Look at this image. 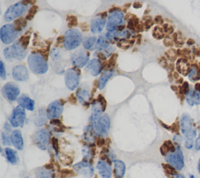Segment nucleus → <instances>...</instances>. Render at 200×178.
<instances>
[{"instance_id":"obj_1","label":"nucleus","mask_w":200,"mask_h":178,"mask_svg":"<svg viewBox=\"0 0 200 178\" xmlns=\"http://www.w3.org/2000/svg\"><path fill=\"white\" fill-rule=\"evenodd\" d=\"M29 5H32L28 0H22L10 5L5 11L4 20L6 22H10L19 18L28 10Z\"/></svg>"},{"instance_id":"obj_2","label":"nucleus","mask_w":200,"mask_h":178,"mask_svg":"<svg viewBox=\"0 0 200 178\" xmlns=\"http://www.w3.org/2000/svg\"><path fill=\"white\" fill-rule=\"evenodd\" d=\"M29 68L34 74H44L48 71L49 65L46 59L41 54L38 53H31L29 55L27 59Z\"/></svg>"},{"instance_id":"obj_3","label":"nucleus","mask_w":200,"mask_h":178,"mask_svg":"<svg viewBox=\"0 0 200 178\" xmlns=\"http://www.w3.org/2000/svg\"><path fill=\"white\" fill-rule=\"evenodd\" d=\"M81 41H82V34L78 29H68L63 37L64 48L69 51L77 49L81 44Z\"/></svg>"},{"instance_id":"obj_4","label":"nucleus","mask_w":200,"mask_h":178,"mask_svg":"<svg viewBox=\"0 0 200 178\" xmlns=\"http://www.w3.org/2000/svg\"><path fill=\"white\" fill-rule=\"evenodd\" d=\"M3 53L4 56L8 61H12L13 59L21 60L27 56V51L25 49V47L20 43V41L13 44L10 46L7 47V48H5L4 49Z\"/></svg>"},{"instance_id":"obj_5","label":"nucleus","mask_w":200,"mask_h":178,"mask_svg":"<svg viewBox=\"0 0 200 178\" xmlns=\"http://www.w3.org/2000/svg\"><path fill=\"white\" fill-rule=\"evenodd\" d=\"M20 31L16 28L13 23L5 24L0 29V38L2 43L5 45H9L14 42L15 40L18 37Z\"/></svg>"},{"instance_id":"obj_6","label":"nucleus","mask_w":200,"mask_h":178,"mask_svg":"<svg viewBox=\"0 0 200 178\" xmlns=\"http://www.w3.org/2000/svg\"><path fill=\"white\" fill-rule=\"evenodd\" d=\"M96 135L100 137H106L110 127V120L107 114L101 116L96 122L91 124Z\"/></svg>"},{"instance_id":"obj_7","label":"nucleus","mask_w":200,"mask_h":178,"mask_svg":"<svg viewBox=\"0 0 200 178\" xmlns=\"http://www.w3.org/2000/svg\"><path fill=\"white\" fill-rule=\"evenodd\" d=\"M166 160L170 165H171L177 170H181L184 168V161L183 152L181 149L180 146L177 145L174 152H170L168 153L166 155Z\"/></svg>"},{"instance_id":"obj_8","label":"nucleus","mask_w":200,"mask_h":178,"mask_svg":"<svg viewBox=\"0 0 200 178\" xmlns=\"http://www.w3.org/2000/svg\"><path fill=\"white\" fill-rule=\"evenodd\" d=\"M181 130L186 139L195 138L197 132L191 117L187 114H183L181 119Z\"/></svg>"},{"instance_id":"obj_9","label":"nucleus","mask_w":200,"mask_h":178,"mask_svg":"<svg viewBox=\"0 0 200 178\" xmlns=\"http://www.w3.org/2000/svg\"><path fill=\"white\" fill-rule=\"evenodd\" d=\"M124 18H125V15L121 11L115 10L111 12L109 15L108 20H107V32L116 31L119 28L120 26H121V24L124 22Z\"/></svg>"},{"instance_id":"obj_10","label":"nucleus","mask_w":200,"mask_h":178,"mask_svg":"<svg viewBox=\"0 0 200 178\" xmlns=\"http://www.w3.org/2000/svg\"><path fill=\"white\" fill-rule=\"evenodd\" d=\"M32 138L34 144L40 149L45 150L49 147L50 135L46 129H41L35 132Z\"/></svg>"},{"instance_id":"obj_11","label":"nucleus","mask_w":200,"mask_h":178,"mask_svg":"<svg viewBox=\"0 0 200 178\" xmlns=\"http://www.w3.org/2000/svg\"><path fill=\"white\" fill-rule=\"evenodd\" d=\"M80 82V71L76 68H70L65 73L66 86L69 90L73 91L78 88Z\"/></svg>"},{"instance_id":"obj_12","label":"nucleus","mask_w":200,"mask_h":178,"mask_svg":"<svg viewBox=\"0 0 200 178\" xmlns=\"http://www.w3.org/2000/svg\"><path fill=\"white\" fill-rule=\"evenodd\" d=\"M26 119V113L24 109L22 108L21 106H16L13 110L12 115L9 118L10 124L14 127H22L24 124Z\"/></svg>"},{"instance_id":"obj_13","label":"nucleus","mask_w":200,"mask_h":178,"mask_svg":"<svg viewBox=\"0 0 200 178\" xmlns=\"http://www.w3.org/2000/svg\"><path fill=\"white\" fill-rule=\"evenodd\" d=\"M89 54L85 50L76 51L71 55V63L77 68H82L89 63Z\"/></svg>"},{"instance_id":"obj_14","label":"nucleus","mask_w":200,"mask_h":178,"mask_svg":"<svg viewBox=\"0 0 200 178\" xmlns=\"http://www.w3.org/2000/svg\"><path fill=\"white\" fill-rule=\"evenodd\" d=\"M2 96L9 101L13 102L17 99L20 94V88L13 82H8L2 88Z\"/></svg>"},{"instance_id":"obj_15","label":"nucleus","mask_w":200,"mask_h":178,"mask_svg":"<svg viewBox=\"0 0 200 178\" xmlns=\"http://www.w3.org/2000/svg\"><path fill=\"white\" fill-rule=\"evenodd\" d=\"M63 111V104L60 100H56L49 105L47 109L48 118L51 120L59 119Z\"/></svg>"},{"instance_id":"obj_16","label":"nucleus","mask_w":200,"mask_h":178,"mask_svg":"<svg viewBox=\"0 0 200 178\" xmlns=\"http://www.w3.org/2000/svg\"><path fill=\"white\" fill-rule=\"evenodd\" d=\"M74 170L80 175L85 177H92L94 174V169L92 166L87 161L78 162L74 166Z\"/></svg>"},{"instance_id":"obj_17","label":"nucleus","mask_w":200,"mask_h":178,"mask_svg":"<svg viewBox=\"0 0 200 178\" xmlns=\"http://www.w3.org/2000/svg\"><path fill=\"white\" fill-rule=\"evenodd\" d=\"M12 75L17 81H26L28 80L29 74L27 69L23 65H16L13 68Z\"/></svg>"},{"instance_id":"obj_18","label":"nucleus","mask_w":200,"mask_h":178,"mask_svg":"<svg viewBox=\"0 0 200 178\" xmlns=\"http://www.w3.org/2000/svg\"><path fill=\"white\" fill-rule=\"evenodd\" d=\"M107 23V19L105 16L96 17L91 22V31L93 34H99L102 32Z\"/></svg>"},{"instance_id":"obj_19","label":"nucleus","mask_w":200,"mask_h":178,"mask_svg":"<svg viewBox=\"0 0 200 178\" xmlns=\"http://www.w3.org/2000/svg\"><path fill=\"white\" fill-rule=\"evenodd\" d=\"M103 70V65L100 60L98 59H92L86 67V70L90 73L92 76H98L100 74Z\"/></svg>"},{"instance_id":"obj_20","label":"nucleus","mask_w":200,"mask_h":178,"mask_svg":"<svg viewBox=\"0 0 200 178\" xmlns=\"http://www.w3.org/2000/svg\"><path fill=\"white\" fill-rule=\"evenodd\" d=\"M97 169L103 178H110L112 176V169L107 161L99 160L97 163Z\"/></svg>"},{"instance_id":"obj_21","label":"nucleus","mask_w":200,"mask_h":178,"mask_svg":"<svg viewBox=\"0 0 200 178\" xmlns=\"http://www.w3.org/2000/svg\"><path fill=\"white\" fill-rule=\"evenodd\" d=\"M11 143L16 148V149L22 150L23 148V141L22 138V134L20 131L15 130L13 131L10 135Z\"/></svg>"},{"instance_id":"obj_22","label":"nucleus","mask_w":200,"mask_h":178,"mask_svg":"<svg viewBox=\"0 0 200 178\" xmlns=\"http://www.w3.org/2000/svg\"><path fill=\"white\" fill-rule=\"evenodd\" d=\"M17 103L22 108L29 111H33L34 110V102L33 99L29 98L27 95H22L17 99Z\"/></svg>"},{"instance_id":"obj_23","label":"nucleus","mask_w":200,"mask_h":178,"mask_svg":"<svg viewBox=\"0 0 200 178\" xmlns=\"http://www.w3.org/2000/svg\"><path fill=\"white\" fill-rule=\"evenodd\" d=\"M76 96L81 104H85L89 101L90 98V91H89V86H85L79 88L76 92Z\"/></svg>"},{"instance_id":"obj_24","label":"nucleus","mask_w":200,"mask_h":178,"mask_svg":"<svg viewBox=\"0 0 200 178\" xmlns=\"http://www.w3.org/2000/svg\"><path fill=\"white\" fill-rule=\"evenodd\" d=\"M103 106L100 104V103H99L97 101L96 103H93L92 108V116H91L90 117L91 124L96 122L97 120H99V117H101V114L102 113H103Z\"/></svg>"},{"instance_id":"obj_25","label":"nucleus","mask_w":200,"mask_h":178,"mask_svg":"<svg viewBox=\"0 0 200 178\" xmlns=\"http://www.w3.org/2000/svg\"><path fill=\"white\" fill-rule=\"evenodd\" d=\"M113 74H114V71L112 70H106L105 72H103V74H102V75L100 76V78H99V81H98V88H99L100 90H103V88H105L107 81H108L109 79L113 76Z\"/></svg>"},{"instance_id":"obj_26","label":"nucleus","mask_w":200,"mask_h":178,"mask_svg":"<svg viewBox=\"0 0 200 178\" xmlns=\"http://www.w3.org/2000/svg\"><path fill=\"white\" fill-rule=\"evenodd\" d=\"M191 67H189V64L188 63L187 59H180L177 60V70L179 73L182 74L183 75H187L189 73V70Z\"/></svg>"},{"instance_id":"obj_27","label":"nucleus","mask_w":200,"mask_h":178,"mask_svg":"<svg viewBox=\"0 0 200 178\" xmlns=\"http://www.w3.org/2000/svg\"><path fill=\"white\" fill-rule=\"evenodd\" d=\"M47 119H48L47 112H45V109H40L38 113V115L34 118V124L37 127L42 126L46 123Z\"/></svg>"},{"instance_id":"obj_28","label":"nucleus","mask_w":200,"mask_h":178,"mask_svg":"<svg viewBox=\"0 0 200 178\" xmlns=\"http://www.w3.org/2000/svg\"><path fill=\"white\" fill-rule=\"evenodd\" d=\"M114 166H115V174L117 178H121L124 176L126 170V166L124 162L121 160H115L114 161Z\"/></svg>"},{"instance_id":"obj_29","label":"nucleus","mask_w":200,"mask_h":178,"mask_svg":"<svg viewBox=\"0 0 200 178\" xmlns=\"http://www.w3.org/2000/svg\"><path fill=\"white\" fill-rule=\"evenodd\" d=\"M110 41L107 38V35H100L96 42V48L99 50H104L110 47Z\"/></svg>"},{"instance_id":"obj_30","label":"nucleus","mask_w":200,"mask_h":178,"mask_svg":"<svg viewBox=\"0 0 200 178\" xmlns=\"http://www.w3.org/2000/svg\"><path fill=\"white\" fill-rule=\"evenodd\" d=\"M5 153L6 159L11 164H16L19 162V157L14 150L9 148H5Z\"/></svg>"},{"instance_id":"obj_31","label":"nucleus","mask_w":200,"mask_h":178,"mask_svg":"<svg viewBox=\"0 0 200 178\" xmlns=\"http://www.w3.org/2000/svg\"><path fill=\"white\" fill-rule=\"evenodd\" d=\"M176 147L177 146H175L170 141H166L160 148L161 154L167 155L170 152H174L176 150Z\"/></svg>"},{"instance_id":"obj_32","label":"nucleus","mask_w":200,"mask_h":178,"mask_svg":"<svg viewBox=\"0 0 200 178\" xmlns=\"http://www.w3.org/2000/svg\"><path fill=\"white\" fill-rule=\"evenodd\" d=\"M188 78L191 81H196L200 79V70L198 66L192 65L188 73Z\"/></svg>"},{"instance_id":"obj_33","label":"nucleus","mask_w":200,"mask_h":178,"mask_svg":"<svg viewBox=\"0 0 200 178\" xmlns=\"http://www.w3.org/2000/svg\"><path fill=\"white\" fill-rule=\"evenodd\" d=\"M36 178H52V171L46 167L38 168L35 173Z\"/></svg>"},{"instance_id":"obj_34","label":"nucleus","mask_w":200,"mask_h":178,"mask_svg":"<svg viewBox=\"0 0 200 178\" xmlns=\"http://www.w3.org/2000/svg\"><path fill=\"white\" fill-rule=\"evenodd\" d=\"M97 38L96 36H89L86 37L82 41L83 47L85 49H91L94 45H96L97 42Z\"/></svg>"},{"instance_id":"obj_35","label":"nucleus","mask_w":200,"mask_h":178,"mask_svg":"<svg viewBox=\"0 0 200 178\" xmlns=\"http://www.w3.org/2000/svg\"><path fill=\"white\" fill-rule=\"evenodd\" d=\"M50 127L52 130H54L56 132H63V126L60 123V120H58L57 119L52 120L50 122Z\"/></svg>"},{"instance_id":"obj_36","label":"nucleus","mask_w":200,"mask_h":178,"mask_svg":"<svg viewBox=\"0 0 200 178\" xmlns=\"http://www.w3.org/2000/svg\"><path fill=\"white\" fill-rule=\"evenodd\" d=\"M163 167L164 170L166 171V173H169L170 175H176L177 174V169H175L174 167H173L171 165H170V164H163Z\"/></svg>"},{"instance_id":"obj_37","label":"nucleus","mask_w":200,"mask_h":178,"mask_svg":"<svg viewBox=\"0 0 200 178\" xmlns=\"http://www.w3.org/2000/svg\"><path fill=\"white\" fill-rule=\"evenodd\" d=\"M38 5H32V7L31 9H29V12L27 13V15L26 16V20H30L34 17V16L36 14V13L38 12Z\"/></svg>"},{"instance_id":"obj_38","label":"nucleus","mask_w":200,"mask_h":178,"mask_svg":"<svg viewBox=\"0 0 200 178\" xmlns=\"http://www.w3.org/2000/svg\"><path fill=\"white\" fill-rule=\"evenodd\" d=\"M163 30L162 28L156 27L154 28L153 34V36L155 37L156 38H157V39H161V38H163Z\"/></svg>"},{"instance_id":"obj_39","label":"nucleus","mask_w":200,"mask_h":178,"mask_svg":"<svg viewBox=\"0 0 200 178\" xmlns=\"http://www.w3.org/2000/svg\"><path fill=\"white\" fill-rule=\"evenodd\" d=\"M117 45H118V47H121V48H122V49H128L129 47L132 46V41H128L125 39H121V41L118 42Z\"/></svg>"},{"instance_id":"obj_40","label":"nucleus","mask_w":200,"mask_h":178,"mask_svg":"<svg viewBox=\"0 0 200 178\" xmlns=\"http://www.w3.org/2000/svg\"><path fill=\"white\" fill-rule=\"evenodd\" d=\"M166 55L169 59H170V60H175V59L177 57V52L175 51V49H170L166 52Z\"/></svg>"},{"instance_id":"obj_41","label":"nucleus","mask_w":200,"mask_h":178,"mask_svg":"<svg viewBox=\"0 0 200 178\" xmlns=\"http://www.w3.org/2000/svg\"><path fill=\"white\" fill-rule=\"evenodd\" d=\"M2 144L4 145H9L11 144L10 138L8 136L7 133H5V132H2Z\"/></svg>"},{"instance_id":"obj_42","label":"nucleus","mask_w":200,"mask_h":178,"mask_svg":"<svg viewBox=\"0 0 200 178\" xmlns=\"http://www.w3.org/2000/svg\"><path fill=\"white\" fill-rule=\"evenodd\" d=\"M0 77L2 80L6 78V71L5 69V65L2 61H0Z\"/></svg>"},{"instance_id":"obj_43","label":"nucleus","mask_w":200,"mask_h":178,"mask_svg":"<svg viewBox=\"0 0 200 178\" xmlns=\"http://www.w3.org/2000/svg\"><path fill=\"white\" fill-rule=\"evenodd\" d=\"M193 92H194V91L190 89L188 93L186 95V100H187L188 103L190 106H193V105H194V102H193Z\"/></svg>"},{"instance_id":"obj_44","label":"nucleus","mask_w":200,"mask_h":178,"mask_svg":"<svg viewBox=\"0 0 200 178\" xmlns=\"http://www.w3.org/2000/svg\"><path fill=\"white\" fill-rule=\"evenodd\" d=\"M193 102L194 104H200V92L195 90L193 92Z\"/></svg>"},{"instance_id":"obj_45","label":"nucleus","mask_w":200,"mask_h":178,"mask_svg":"<svg viewBox=\"0 0 200 178\" xmlns=\"http://www.w3.org/2000/svg\"><path fill=\"white\" fill-rule=\"evenodd\" d=\"M184 145L185 147L187 148L188 149H191L194 145H195V141H194V138H188L185 140V142H184Z\"/></svg>"},{"instance_id":"obj_46","label":"nucleus","mask_w":200,"mask_h":178,"mask_svg":"<svg viewBox=\"0 0 200 178\" xmlns=\"http://www.w3.org/2000/svg\"><path fill=\"white\" fill-rule=\"evenodd\" d=\"M117 55H113V56H112L111 58H110V61L108 62V69H112L113 67H114V65H115L116 63V59H117Z\"/></svg>"},{"instance_id":"obj_47","label":"nucleus","mask_w":200,"mask_h":178,"mask_svg":"<svg viewBox=\"0 0 200 178\" xmlns=\"http://www.w3.org/2000/svg\"><path fill=\"white\" fill-rule=\"evenodd\" d=\"M74 173L73 171L68 170V169H64L62 171V178H67L70 177V176H74Z\"/></svg>"},{"instance_id":"obj_48","label":"nucleus","mask_w":200,"mask_h":178,"mask_svg":"<svg viewBox=\"0 0 200 178\" xmlns=\"http://www.w3.org/2000/svg\"><path fill=\"white\" fill-rule=\"evenodd\" d=\"M98 102L100 103V104L103 106V111H105V110L107 108V101L105 100V99L102 96H99V97H98Z\"/></svg>"},{"instance_id":"obj_49","label":"nucleus","mask_w":200,"mask_h":178,"mask_svg":"<svg viewBox=\"0 0 200 178\" xmlns=\"http://www.w3.org/2000/svg\"><path fill=\"white\" fill-rule=\"evenodd\" d=\"M51 56L53 59H57L58 58L60 57V52L58 49H53L51 51Z\"/></svg>"},{"instance_id":"obj_50","label":"nucleus","mask_w":200,"mask_h":178,"mask_svg":"<svg viewBox=\"0 0 200 178\" xmlns=\"http://www.w3.org/2000/svg\"><path fill=\"white\" fill-rule=\"evenodd\" d=\"M164 45L167 47H171L174 45V41L170 39L169 36H167V38L164 40Z\"/></svg>"},{"instance_id":"obj_51","label":"nucleus","mask_w":200,"mask_h":178,"mask_svg":"<svg viewBox=\"0 0 200 178\" xmlns=\"http://www.w3.org/2000/svg\"><path fill=\"white\" fill-rule=\"evenodd\" d=\"M174 141L176 143H177V144H181V143H182L183 138H182V137L179 134H175L174 137Z\"/></svg>"},{"instance_id":"obj_52","label":"nucleus","mask_w":200,"mask_h":178,"mask_svg":"<svg viewBox=\"0 0 200 178\" xmlns=\"http://www.w3.org/2000/svg\"><path fill=\"white\" fill-rule=\"evenodd\" d=\"M70 22L68 23V26H70V27H72V26L77 25V17L76 16H72V18H70Z\"/></svg>"},{"instance_id":"obj_53","label":"nucleus","mask_w":200,"mask_h":178,"mask_svg":"<svg viewBox=\"0 0 200 178\" xmlns=\"http://www.w3.org/2000/svg\"><path fill=\"white\" fill-rule=\"evenodd\" d=\"M195 149L196 150H200V134H198V138H197L196 140H195Z\"/></svg>"},{"instance_id":"obj_54","label":"nucleus","mask_w":200,"mask_h":178,"mask_svg":"<svg viewBox=\"0 0 200 178\" xmlns=\"http://www.w3.org/2000/svg\"><path fill=\"white\" fill-rule=\"evenodd\" d=\"M57 139L56 138H52V144L53 148H54V149L56 150V152H58V141Z\"/></svg>"},{"instance_id":"obj_55","label":"nucleus","mask_w":200,"mask_h":178,"mask_svg":"<svg viewBox=\"0 0 200 178\" xmlns=\"http://www.w3.org/2000/svg\"><path fill=\"white\" fill-rule=\"evenodd\" d=\"M68 100H69V102H70V103H72V104H75V103H76V97H75V96H74V94H72V95H71V96L69 97Z\"/></svg>"},{"instance_id":"obj_56","label":"nucleus","mask_w":200,"mask_h":178,"mask_svg":"<svg viewBox=\"0 0 200 178\" xmlns=\"http://www.w3.org/2000/svg\"><path fill=\"white\" fill-rule=\"evenodd\" d=\"M195 43V41L194 39H192V38H189V39L187 41V44L188 45H193Z\"/></svg>"},{"instance_id":"obj_57","label":"nucleus","mask_w":200,"mask_h":178,"mask_svg":"<svg viewBox=\"0 0 200 178\" xmlns=\"http://www.w3.org/2000/svg\"><path fill=\"white\" fill-rule=\"evenodd\" d=\"M156 22L157 23H163V18L161 17L160 16H158L157 17H156Z\"/></svg>"},{"instance_id":"obj_58","label":"nucleus","mask_w":200,"mask_h":178,"mask_svg":"<svg viewBox=\"0 0 200 178\" xmlns=\"http://www.w3.org/2000/svg\"><path fill=\"white\" fill-rule=\"evenodd\" d=\"M194 55L196 56H200V49H195L193 50Z\"/></svg>"},{"instance_id":"obj_59","label":"nucleus","mask_w":200,"mask_h":178,"mask_svg":"<svg viewBox=\"0 0 200 178\" xmlns=\"http://www.w3.org/2000/svg\"><path fill=\"white\" fill-rule=\"evenodd\" d=\"M173 178H184V176L181 174H176V175H174Z\"/></svg>"},{"instance_id":"obj_60","label":"nucleus","mask_w":200,"mask_h":178,"mask_svg":"<svg viewBox=\"0 0 200 178\" xmlns=\"http://www.w3.org/2000/svg\"><path fill=\"white\" fill-rule=\"evenodd\" d=\"M174 76L175 78H178V77H179V75H178V74H177V73H174Z\"/></svg>"},{"instance_id":"obj_61","label":"nucleus","mask_w":200,"mask_h":178,"mask_svg":"<svg viewBox=\"0 0 200 178\" xmlns=\"http://www.w3.org/2000/svg\"><path fill=\"white\" fill-rule=\"evenodd\" d=\"M198 170L200 173V159H199V161H198Z\"/></svg>"},{"instance_id":"obj_62","label":"nucleus","mask_w":200,"mask_h":178,"mask_svg":"<svg viewBox=\"0 0 200 178\" xmlns=\"http://www.w3.org/2000/svg\"><path fill=\"white\" fill-rule=\"evenodd\" d=\"M190 178H195V176H193V175H191V176H190Z\"/></svg>"}]
</instances>
